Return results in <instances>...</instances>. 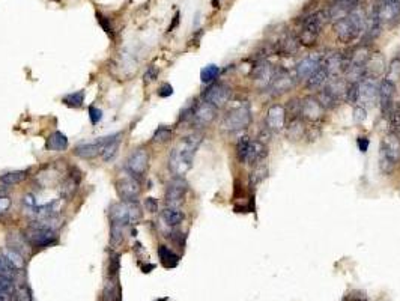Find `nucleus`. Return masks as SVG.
I'll list each match as a JSON object with an SVG mask.
<instances>
[{"instance_id":"obj_1","label":"nucleus","mask_w":400,"mask_h":301,"mask_svg":"<svg viewBox=\"0 0 400 301\" xmlns=\"http://www.w3.org/2000/svg\"><path fill=\"white\" fill-rule=\"evenodd\" d=\"M203 136L200 133H193L187 137H184L170 152L169 158V169L176 176H184L191 167L194 155L202 145Z\"/></svg>"},{"instance_id":"obj_2","label":"nucleus","mask_w":400,"mask_h":301,"mask_svg":"<svg viewBox=\"0 0 400 301\" xmlns=\"http://www.w3.org/2000/svg\"><path fill=\"white\" fill-rule=\"evenodd\" d=\"M364 24H366V17L358 9H355L348 17L334 22L333 29H334V33L337 35L338 41H342L345 44H351L364 32Z\"/></svg>"},{"instance_id":"obj_3","label":"nucleus","mask_w":400,"mask_h":301,"mask_svg":"<svg viewBox=\"0 0 400 301\" xmlns=\"http://www.w3.org/2000/svg\"><path fill=\"white\" fill-rule=\"evenodd\" d=\"M330 22V15L327 9H321L309 14L301 23V27H299V33L296 35L299 46L304 47H311L316 44L317 35L322 32V29L325 27V24Z\"/></svg>"},{"instance_id":"obj_4","label":"nucleus","mask_w":400,"mask_h":301,"mask_svg":"<svg viewBox=\"0 0 400 301\" xmlns=\"http://www.w3.org/2000/svg\"><path fill=\"white\" fill-rule=\"evenodd\" d=\"M400 163V137L396 133H387L379 148V169L385 175H391Z\"/></svg>"},{"instance_id":"obj_5","label":"nucleus","mask_w":400,"mask_h":301,"mask_svg":"<svg viewBox=\"0 0 400 301\" xmlns=\"http://www.w3.org/2000/svg\"><path fill=\"white\" fill-rule=\"evenodd\" d=\"M251 120H253V116H251L250 106L239 104V106H235L226 112L222 127H223V130H226L229 133H236V131H243V130L248 128Z\"/></svg>"},{"instance_id":"obj_6","label":"nucleus","mask_w":400,"mask_h":301,"mask_svg":"<svg viewBox=\"0 0 400 301\" xmlns=\"http://www.w3.org/2000/svg\"><path fill=\"white\" fill-rule=\"evenodd\" d=\"M109 215H110V222L130 226V225H135L138 220L142 218V211H140V207L137 202H124L122 200V202L111 205Z\"/></svg>"},{"instance_id":"obj_7","label":"nucleus","mask_w":400,"mask_h":301,"mask_svg":"<svg viewBox=\"0 0 400 301\" xmlns=\"http://www.w3.org/2000/svg\"><path fill=\"white\" fill-rule=\"evenodd\" d=\"M325 112L316 95H307L301 99V119L304 122L313 127L319 125L325 119Z\"/></svg>"},{"instance_id":"obj_8","label":"nucleus","mask_w":400,"mask_h":301,"mask_svg":"<svg viewBox=\"0 0 400 301\" xmlns=\"http://www.w3.org/2000/svg\"><path fill=\"white\" fill-rule=\"evenodd\" d=\"M117 136L116 134H109V136H104V137H98L92 142H85V143H78L75 148H74V154L83 160H92V158H96L98 155H101L106 149V146L111 142V140Z\"/></svg>"},{"instance_id":"obj_9","label":"nucleus","mask_w":400,"mask_h":301,"mask_svg":"<svg viewBox=\"0 0 400 301\" xmlns=\"http://www.w3.org/2000/svg\"><path fill=\"white\" fill-rule=\"evenodd\" d=\"M24 235L30 243V246L36 249H47L57 243V236L53 229L43 228L38 225H33Z\"/></svg>"},{"instance_id":"obj_10","label":"nucleus","mask_w":400,"mask_h":301,"mask_svg":"<svg viewBox=\"0 0 400 301\" xmlns=\"http://www.w3.org/2000/svg\"><path fill=\"white\" fill-rule=\"evenodd\" d=\"M202 98H203V101L220 109V107H224L230 101L232 89L226 83H212L202 93Z\"/></svg>"},{"instance_id":"obj_11","label":"nucleus","mask_w":400,"mask_h":301,"mask_svg":"<svg viewBox=\"0 0 400 301\" xmlns=\"http://www.w3.org/2000/svg\"><path fill=\"white\" fill-rule=\"evenodd\" d=\"M188 191V183L184 179V176H175L169 181L166 188V204L167 207L178 208L184 202V197Z\"/></svg>"},{"instance_id":"obj_12","label":"nucleus","mask_w":400,"mask_h":301,"mask_svg":"<svg viewBox=\"0 0 400 301\" xmlns=\"http://www.w3.org/2000/svg\"><path fill=\"white\" fill-rule=\"evenodd\" d=\"M125 167H127V172L134 176L135 179L140 181L146 172H148V167H149V154L146 149H137L135 152H133L127 163H125Z\"/></svg>"},{"instance_id":"obj_13","label":"nucleus","mask_w":400,"mask_h":301,"mask_svg":"<svg viewBox=\"0 0 400 301\" xmlns=\"http://www.w3.org/2000/svg\"><path fill=\"white\" fill-rule=\"evenodd\" d=\"M382 30V22H381V15H379V3L376 2L369 15L366 17V24H364V36H363V44L369 46L372 41L379 36Z\"/></svg>"},{"instance_id":"obj_14","label":"nucleus","mask_w":400,"mask_h":301,"mask_svg":"<svg viewBox=\"0 0 400 301\" xmlns=\"http://www.w3.org/2000/svg\"><path fill=\"white\" fill-rule=\"evenodd\" d=\"M117 194L124 202H137V197L140 196L142 187H140V181L134 176L128 175L122 179H119L117 183Z\"/></svg>"},{"instance_id":"obj_15","label":"nucleus","mask_w":400,"mask_h":301,"mask_svg":"<svg viewBox=\"0 0 400 301\" xmlns=\"http://www.w3.org/2000/svg\"><path fill=\"white\" fill-rule=\"evenodd\" d=\"M265 128L271 133H280L286 127V110L282 104H272L268 107L265 115Z\"/></svg>"},{"instance_id":"obj_16","label":"nucleus","mask_w":400,"mask_h":301,"mask_svg":"<svg viewBox=\"0 0 400 301\" xmlns=\"http://www.w3.org/2000/svg\"><path fill=\"white\" fill-rule=\"evenodd\" d=\"M217 117V107H214L212 104L202 101L196 104L194 113H193V125L197 128H205L208 125H211Z\"/></svg>"},{"instance_id":"obj_17","label":"nucleus","mask_w":400,"mask_h":301,"mask_svg":"<svg viewBox=\"0 0 400 301\" xmlns=\"http://www.w3.org/2000/svg\"><path fill=\"white\" fill-rule=\"evenodd\" d=\"M394 95H396V85L388 82V80H382L378 85V99H379V107L384 116H388L391 109L394 107Z\"/></svg>"},{"instance_id":"obj_18","label":"nucleus","mask_w":400,"mask_h":301,"mask_svg":"<svg viewBox=\"0 0 400 301\" xmlns=\"http://www.w3.org/2000/svg\"><path fill=\"white\" fill-rule=\"evenodd\" d=\"M378 96V78L364 77L358 83V103H361L363 107L372 106L376 101Z\"/></svg>"},{"instance_id":"obj_19","label":"nucleus","mask_w":400,"mask_h":301,"mask_svg":"<svg viewBox=\"0 0 400 301\" xmlns=\"http://www.w3.org/2000/svg\"><path fill=\"white\" fill-rule=\"evenodd\" d=\"M382 26H394L400 18V0H378Z\"/></svg>"},{"instance_id":"obj_20","label":"nucleus","mask_w":400,"mask_h":301,"mask_svg":"<svg viewBox=\"0 0 400 301\" xmlns=\"http://www.w3.org/2000/svg\"><path fill=\"white\" fill-rule=\"evenodd\" d=\"M324 54H310L301 59L295 67V77L296 80H307L314 71L321 68V60Z\"/></svg>"},{"instance_id":"obj_21","label":"nucleus","mask_w":400,"mask_h":301,"mask_svg":"<svg viewBox=\"0 0 400 301\" xmlns=\"http://www.w3.org/2000/svg\"><path fill=\"white\" fill-rule=\"evenodd\" d=\"M359 0H333L331 5L327 8L330 22H337V20H342L348 17L352 11L358 8Z\"/></svg>"},{"instance_id":"obj_22","label":"nucleus","mask_w":400,"mask_h":301,"mask_svg":"<svg viewBox=\"0 0 400 301\" xmlns=\"http://www.w3.org/2000/svg\"><path fill=\"white\" fill-rule=\"evenodd\" d=\"M295 82H296V77H292V74L288 69L275 68L269 88L275 93H285V92H289L295 86Z\"/></svg>"},{"instance_id":"obj_23","label":"nucleus","mask_w":400,"mask_h":301,"mask_svg":"<svg viewBox=\"0 0 400 301\" xmlns=\"http://www.w3.org/2000/svg\"><path fill=\"white\" fill-rule=\"evenodd\" d=\"M274 72H275V68L269 62H267V60H259V62L253 67L251 80L257 86L265 88V86L271 85Z\"/></svg>"},{"instance_id":"obj_24","label":"nucleus","mask_w":400,"mask_h":301,"mask_svg":"<svg viewBox=\"0 0 400 301\" xmlns=\"http://www.w3.org/2000/svg\"><path fill=\"white\" fill-rule=\"evenodd\" d=\"M321 68H324L330 77H338L343 74V53L331 51L322 56Z\"/></svg>"},{"instance_id":"obj_25","label":"nucleus","mask_w":400,"mask_h":301,"mask_svg":"<svg viewBox=\"0 0 400 301\" xmlns=\"http://www.w3.org/2000/svg\"><path fill=\"white\" fill-rule=\"evenodd\" d=\"M269 151H268V145L261 142L259 139L256 140H251V143H250V149H248V154H247V162L250 166H259V164H262L267 157H268Z\"/></svg>"},{"instance_id":"obj_26","label":"nucleus","mask_w":400,"mask_h":301,"mask_svg":"<svg viewBox=\"0 0 400 301\" xmlns=\"http://www.w3.org/2000/svg\"><path fill=\"white\" fill-rule=\"evenodd\" d=\"M387 71L385 59L381 53H372L366 64V75L372 78H379Z\"/></svg>"},{"instance_id":"obj_27","label":"nucleus","mask_w":400,"mask_h":301,"mask_svg":"<svg viewBox=\"0 0 400 301\" xmlns=\"http://www.w3.org/2000/svg\"><path fill=\"white\" fill-rule=\"evenodd\" d=\"M328 80H330L328 72H327L324 68H319L317 71H314V72L306 80V88H307L309 91H316V92H319V91H321V89L328 83Z\"/></svg>"},{"instance_id":"obj_28","label":"nucleus","mask_w":400,"mask_h":301,"mask_svg":"<svg viewBox=\"0 0 400 301\" xmlns=\"http://www.w3.org/2000/svg\"><path fill=\"white\" fill-rule=\"evenodd\" d=\"M68 137L61 133V131H54L48 136L47 142H45V148L48 151H56V152H62L68 148Z\"/></svg>"},{"instance_id":"obj_29","label":"nucleus","mask_w":400,"mask_h":301,"mask_svg":"<svg viewBox=\"0 0 400 301\" xmlns=\"http://www.w3.org/2000/svg\"><path fill=\"white\" fill-rule=\"evenodd\" d=\"M185 218L184 211H181L179 208H173V207H167L163 212H161V220L170 228L179 226Z\"/></svg>"},{"instance_id":"obj_30","label":"nucleus","mask_w":400,"mask_h":301,"mask_svg":"<svg viewBox=\"0 0 400 301\" xmlns=\"http://www.w3.org/2000/svg\"><path fill=\"white\" fill-rule=\"evenodd\" d=\"M298 50H299V41H298L296 35L288 33L286 36H283L278 41V51L286 54V56H293V54H296Z\"/></svg>"},{"instance_id":"obj_31","label":"nucleus","mask_w":400,"mask_h":301,"mask_svg":"<svg viewBox=\"0 0 400 301\" xmlns=\"http://www.w3.org/2000/svg\"><path fill=\"white\" fill-rule=\"evenodd\" d=\"M82 173L77 172V173H69V176L64 181V184L61 185V194L64 199H71L74 196V193L77 191L78 188V184H80V179H82V176H80Z\"/></svg>"},{"instance_id":"obj_32","label":"nucleus","mask_w":400,"mask_h":301,"mask_svg":"<svg viewBox=\"0 0 400 301\" xmlns=\"http://www.w3.org/2000/svg\"><path fill=\"white\" fill-rule=\"evenodd\" d=\"M158 257L161 260L163 267L166 268H175L179 264V256L173 250H170L167 246L158 247Z\"/></svg>"},{"instance_id":"obj_33","label":"nucleus","mask_w":400,"mask_h":301,"mask_svg":"<svg viewBox=\"0 0 400 301\" xmlns=\"http://www.w3.org/2000/svg\"><path fill=\"white\" fill-rule=\"evenodd\" d=\"M316 96H317V99H319V103L322 104V107L325 109V110H333V109H335L340 103V99L334 95V93H331L327 88H322L321 91H319L317 93H316Z\"/></svg>"},{"instance_id":"obj_34","label":"nucleus","mask_w":400,"mask_h":301,"mask_svg":"<svg viewBox=\"0 0 400 301\" xmlns=\"http://www.w3.org/2000/svg\"><path fill=\"white\" fill-rule=\"evenodd\" d=\"M17 274H18V268L11 262L9 257L5 253H0V277L9 278L14 282Z\"/></svg>"},{"instance_id":"obj_35","label":"nucleus","mask_w":400,"mask_h":301,"mask_svg":"<svg viewBox=\"0 0 400 301\" xmlns=\"http://www.w3.org/2000/svg\"><path fill=\"white\" fill-rule=\"evenodd\" d=\"M27 178V170H12L0 175V183L3 185H15Z\"/></svg>"},{"instance_id":"obj_36","label":"nucleus","mask_w":400,"mask_h":301,"mask_svg":"<svg viewBox=\"0 0 400 301\" xmlns=\"http://www.w3.org/2000/svg\"><path fill=\"white\" fill-rule=\"evenodd\" d=\"M268 173H269V170H268V166L265 163L254 166L251 173H250V187H253V188L257 187L259 184L262 183V181H265L268 178Z\"/></svg>"},{"instance_id":"obj_37","label":"nucleus","mask_w":400,"mask_h":301,"mask_svg":"<svg viewBox=\"0 0 400 301\" xmlns=\"http://www.w3.org/2000/svg\"><path fill=\"white\" fill-rule=\"evenodd\" d=\"M220 72H222L220 71V67H217L215 64H209V65L203 67L202 71H200V80H202V83H205V85H212L218 78Z\"/></svg>"},{"instance_id":"obj_38","label":"nucleus","mask_w":400,"mask_h":301,"mask_svg":"<svg viewBox=\"0 0 400 301\" xmlns=\"http://www.w3.org/2000/svg\"><path fill=\"white\" fill-rule=\"evenodd\" d=\"M124 229L125 226L116 222H110V244L111 247H117L124 241Z\"/></svg>"},{"instance_id":"obj_39","label":"nucleus","mask_w":400,"mask_h":301,"mask_svg":"<svg viewBox=\"0 0 400 301\" xmlns=\"http://www.w3.org/2000/svg\"><path fill=\"white\" fill-rule=\"evenodd\" d=\"M250 143H251V140H250L248 136L239 137L238 143H236V157H238L239 163L247 162V154H248V149H250Z\"/></svg>"},{"instance_id":"obj_40","label":"nucleus","mask_w":400,"mask_h":301,"mask_svg":"<svg viewBox=\"0 0 400 301\" xmlns=\"http://www.w3.org/2000/svg\"><path fill=\"white\" fill-rule=\"evenodd\" d=\"M85 96H86L85 91H77L74 93H68L64 98V104L71 109H80L85 104Z\"/></svg>"},{"instance_id":"obj_41","label":"nucleus","mask_w":400,"mask_h":301,"mask_svg":"<svg viewBox=\"0 0 400 301\" xmlns=\"http://www.w3.org/2000/svg\"><path fill=\"white\" fill-rule=\"evenodd\" d=\"M121 134H117L111 142L106 146V149H104V152L101 154V157H103V160L106 163H109V162H111V160L116 157V154H117V151H119V146H121Z\"/></svg>"},{"instance_id":"obj_42","label":"nucleus","mask_w":400,"mask_h":301,"mask_svg":"<svg viewBox=\"0 0 400 301\" xmlns=\"http://www.w3.org/2000/svg\"><path fill=\"white\" fill-rule=\"evenodd\" d=\"M385 80H388V82H391L394 85H396L397 80H400V56H396V57L391 59V62L387 67Z\"/></svg>"},{"instance_id":"obj_43","label":"nucleus","mask_w":400,"mask_h":301,"mask_svg":"<svg viewBox=\"0 0 400 301\" xmlns=\"http://www.w3.org/2000/svg\"><path fill=\"white\" fill-rule=\"evenodd\" d=\"M15 288L12 285V280L0 277V301H9L14 298Z\"/></svg>"},{"instance_id":"obj_44","label":"nucleus","mask_w":400,"mask_h":301,"mask_svg":"<svg viewBox=\"0 0 400 301\" xmlns=\"http://www.w3.org/2000/svg\"><path fill=\"white\" fill-rule=\"evenodd\" d=\"M172 134H173V131H172L170 127L159 125V127L155 130L154 136H152V142H155V143H164V142H169V140L172 139Z\"/></svg>"},{"instance_id":"obj_45","label":"nucleus","mask_w":400,"mask_h":301,"mask_svg":"<svg viewBox=\"0 0 400 301\" xmlns=\"http://www.w3.org/2000/svg\"><path fill=\"white\" fill-rule=\"evenodd\" d=\"M345 101L349 103V104H352V106L358 104V83L348 85L346 95H345Z\"/></svg>"},{"instance_id":"obj_46","label":"nucleus","mask_w":400,"mask_h":301,"mask_svg":"<svg viewBox=\"0 0 400 301\" xmlns=\"http://www.w3.org/2000/svg\"><path fill=\"white\" fill-rule=\"evenodd\" d=\"M119 262H121V255L111 253L110 255V262H109V274L110 277H114L119 271Z\"/></svg>"},{"instance_id":"obj_47","label":"nucleus","mask_w":400,"mask_h":301,"mask_svg":"<svg viewBox=\"0 0 400 301\" xmlns=\"http://www.w3.org/2000/svg\"><path fill=\"white\" fill-rule=\"evenodd\" d=\"M352 117H354V122H355V124H358V125H359V124H363L364 120L367 119V110H366V107H363V106H355Z\"/></svg>"},{"instance_id":"obj_48","label":"nucleus","mask_w":400,"mask_h":301,"mask_svg":"<svg viewBox=\"0 0 400 301\" xmlns=\"http://www.w3.org/2000/svg\"><path fill=\"white\" fill-rule=\"evenodd\" d=\"M96 18H98V23L101 24V27L104 29V32L109 33L113 38V27H111V24L109 22V18H106L103 14H99V12H96Z\"/></svg>"},{"instance_id":"obj_49","label":"nucleus","mask_w":400,"mask_h":301,"mask_svg":"<svg viewBox=\"0 0 400 301\" xmlns=\"http://www.w3.org/2000/svg\"><path fill=\"white\" fill-rule=\"evenodd\" d=\"M89 119H90V122H92L93 125L99 124V120L103 119V110H99V109L95 107V106H90V107H89Z\"/></svg>"},{"instance_id":"obj_50","label":"nucleus","mask_w":400,"mask_h":301,"mask_svg":"<svg viewBox=\"0 0 400 301\" xmlns=\"http://www.w3.org/2000/svg\"><path fill=\"white\" fill-rule=\"evenodd\" d=\"M12 205V199L6 194H0V214H5Z\"/></svg>"},{"instance_id":"obj_51","label":"nucleus","mask_w":400,"mask_h":301,"mask_svg":"<svg viewBox=\"0 0 400 301\" xmlns=\"http://www.w3.org/2000/svg\"><path fill=\"white\" fill-rule=\"evenodd\" d=\"M114 292H116V288L111 282H109L106 285V289L103 292V301H113L114 298Z\"/></svg>"},{"instance_id":"obj_52","label":"nucleus","mask_w":400,"mask_h":301,"mask_svg":"<svg viewBox=\"0 0 400 301\" xmlns=\"http://www.w3.org/2000/svg\"><path fill=\"white\" fill-rule=\"evenodd\" d=\"M169 238L173 241V243L176 244V246H181V247H184L185 246V235L184 233H181V232H172L170 235H169Z\"/></svg>"},{"instance_id":"obj_53","label":"nucleus","mask_w":400,"mask_h":301,"mask_svg":"<svg viewBox=\"0 0 400 301\" xmlns=\"http://www.w3.org/2000/svg\"><path fill=\"white\" fill-rule=\"evenodd\" d=\"M356 143H358V149L361 151L363 154H366L367 149H369V145H370V140L366 136H361V137H358Z\"/></svg>"},{"instance_id":"obj_54","label":"nucleus","mask_w":400,"mask_h":301,"mask_svg":"<svg viewBox=\"0 0 400 301\" xmlns=\"http://www.w3.org/2000/svg\"><path fill=\"white\" fill-rule=\"evenodd\" d=\"M170 95H173V88H172V85L164 83L161 88L158 89V96H161V98H167V96H170Z\"/></svg>"},{"instance_id":"obj_55","label":"nucleus","mask_w":400,"mask_h":301,"mask_svg":"<svg viewBox=\"0 0 400 301\" xmlns=\"http://www.w3.org/2000/svg\"><path fill=\"white\" fill-rule=\"evenodd\" d=\"M145 207H146V209H148L149 212H155V211H158V202H156V199H154V197H148V199L145 200Z\"/></svg>"},{"instance_id":"obj_56","label":"nucleus","mask_w":400,"mask_h":301,"mask_svg":"<svg viewBox=\"0 0 400 301\" xmlns=\"http://www.w3.org/2000/svg\"><path fill=\"white\" fill-rule=\"evenodd\" d=\"M156 74H158V69L155 67H149L148 71L145 72V80L146 82H152V80L156 77Z\"/></svg>"},{"instance_id":"obj_57","label":"nucleus","mask_w":400,"mask_h":301,"mask_svg":"<svg viewBox=\"0 0 400 301\" xmlns=\"http://www.w3.org/2000/svg\"><path fill=\"white\" fill-rule=\"evenodd\" d=\"M179 22H181V14H179V12H176V15L173 17V23H172V24L169 26V30H167V32H172V30H173V29H175V27L178 26V23H179Z\"/></svg>"},{"instance_id":"obj_58","label":"nucleus","mask_w":400,"mask_h":301,"mask_svg":"<svg viewBox=\"0 0 400 301\" xmlns=\"http://www.w3.org/2000/svg\"><path fill=\"white\" fill-rule=\"evenodd\" d=\"M359 301H364V300H359Z\"/></svg>"}]
</instances>
